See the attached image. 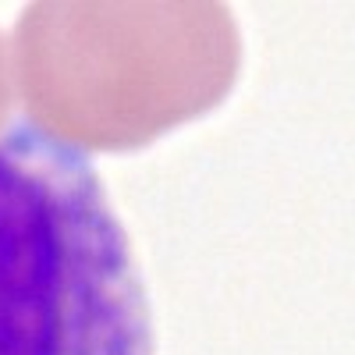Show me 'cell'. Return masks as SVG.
Returning <instances> with one entry per match:
<instances>
[{
  "label": "cell",
  "mask_w": 355,
  "mask_h": 355,
  "mask_svg": "<svg viewBox=\"0 0 355 355\" xmlns=\"http://www.w3.org/2000/svg\"><path fill=\"white\" fill-rule=\"evenodd\" d=\"M242 40L210 0H40L15 25V85L28 121L75 153L139 150L214 110Z\"/></svg>",
  "instance_id": "obj_1"
},
{
  "label": "cell",
  "mask_w": 355,
  "mask_h": 355,
  "mask_svg": "<svg viewBox=\"0 0 355 355\" xmlns=\"http://www.w3.org/2000/svg\"><path fill=\"white\" fill-rule=\"evenodd\" d=\"M11 114V71H8V53H4V40H0V128H4Z\"/></svg>",
  "instance_id": "obj_3"
},
{
  "label": "cell",
  "mask_w": 355,
  "mask_h": 355,
  "mask_svg": "<svg viewBox=\"0 0 355 355\" xmlns=\"http://www.w3.org/2000/svg\"><path fill=\"white\" fill-rule=\"evenodd\" d=\"M0 355H153L100 174L36 128L0 139Z\"/></svg>",
  "instance_id": "obj_2"
}]
</instances>
